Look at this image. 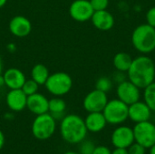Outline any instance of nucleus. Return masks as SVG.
I'll return each mask as SVG.
<instances>
[{"label": "nucleus", "instance_id": "nucleus-18", "mask_svg": "<svg viewBox=\"0 0 155 154\" xmlns=\"http://www.w3.org/2000/svg\"><path fill=\"white\" fill-rule=\"evenodd\" d=\"M84 123L88 132L100 133L105 128L107 122L103 112H94L87 114L84 119Z\"/></svg>", "mask_w": 155, "mask_h": 154}, {"label": "nucleus", "instance_id": "nucleus-11", "mask_svg": "<svg viewBox=\"0 0 155 154\" xmlns=\"http://www.w3.org/2000/svg\"><path fill=\"white\" fill-rule=\"evenodd\" d=\"M111 140L114 148L127 149L134 143V130L128 126H119L113 132Z\"/></svg>", "mask_w": 155, "mask_h": 154}, {"label": "nucleus", "instance_id": "nucleus-14", "mask_svg": "<svg viewBox=\"0 0 155 154\" xmlns=\"http://www.w3.org/2000/svg\"><path fill=\"white\" fill-rule=\"evenodd\" d=\"M5 103L12 112L18 113L26 108L27 95L22 89H12L6 93Z\"/></svg>", "mask_w": 155, "mask_h": 154}, {"label": "nucleus", "instance_id": "nucleus-22", "mask_svg": "<svg viewBox=\"0 0 155 154\" xmlns=\"http://www.w3.org/2000/svg\"><path fill=\"white\" fill-rule=\"evenodd\" d=\"M143 102L152 112H155V81L143 89Z\"/></svg>", "mask_w": 155, "mask_h": 154}, {"label": "nucleus", "instance_id": "nucleus-35", "mask_svg": "<svg viewBox=\"0 0 155 154\" xmlns=\"http://www.w3.org/2000/svg\"><path fill=\"white\" fill-rule=\"evenodd\" d=\"M6 2H7V0H0V8H2L3 6H5V4H6Z\"/></svg>", "mask_w": 155, "mask_h": 154}, {"label": "nucleus", "instance_id": "nucleus-17", "mask_svg": "<svg viewBox=\"0 0 155 154\" xmlns=\"http://www.w3.org/2000/svg\"><path fill=\"white\" fill-rule=\"evenodd\" d=\"M91 21L94 26L100 31H109L114 25V15L106 9L101 11H94Z\"/></svg>", "mask_w": 155, "mask_h": 154}, {"label": "nucleus", "instance_id": "nucleus-25", "mask_svg": "<svg viewBox=\"0 0 155 154\" xmlns=\"http://www.w3.org/2000/svg\"><path fill=\"white\" fill-rule=\"evenodd\" d=\"M95 149V145L93 142L88 140H84L80 143L79 147V154H93Z\"/></svg>", "mask_w": 155, "mask_h": 154}, {"label": "nucleus", "instance_id": "nucleus-27", "mask_svg": "<svg viewBox=\"0 0 155 154\" xmlns=\"http://www.w3.org/2000/svg\"><path fill=\"white\" fill-rule=\"evenodd\" d=\"M129 154H145L146 148H144L143 145L139 144L138 143L134 142L132 145H130L127 148Z\"/></svg>", "mask_w": 155, "mask_h": 154}, {"label": "nucleus", "instance_id": "nucleus-28", "mask_svg": "<svg viewBox=\"0 0 155 154\" xmlns=\"http://www.w3.org/2000/svg\"><path fill=\"white\" fill-rule=\"evenodd\" d=\"M145 18H146V24H148L153 27H155V6L151 7L146 12Z\"/></svg>", "mask_w": 155, "mask_h": 154}, {"label": "nucleus", "instance_id": "nucleus-8", "mask_svg": "<svg viewBox=\"0 0 155 154\" xmlns=\"http://www.w3.org/2000/svg\"><path fill=\"white\" fill-rule=\"evenodd\" d=\"M108 101L106 93L94 89L85 95L83 101V106L88 113L103 112Z\"/></svg>", "mask_w": 155, "mask_h": 154}, {"label": "nucleus", "instance_id": "nucleus-21", "mask_svg": "<svg viewBox=\"0 0 155 154\" xmlns=\"http://www.w3.org/2000/svg\"><path fill=\"white\" fill-rule=\"evenodd\" d=\"M50 75L48 68L43 64H36L31 70V79L39 85H45Z\"/></svg>", "mask_w": 155, "mask_h": 154}, {"label": "nucleus", "instance_id": "nucleus-2", "mask_svg": "<svg viewBox=\"0 0 155 154\" xmlns=\"http://www.w3.org/2000/svg\"><path fill=\"white\" fill-rule=\"evenodd\" d=\"M84 119L77 114H67L63 117L60 123V133L64 142L70 144H78L87 135Z\"/></svg>", "mask_w": 155, "mask_h": 154}, {"label": "nucleus", "instance_id": "nucleus-36", "mask_svg": "<svg viewBox=\"0 0 155 154\" xmlns=\"http://www.w3.org/2000/svg\"><path fill=\"white\" fill-rule=\"evenodd\" d=\"M150 149V154H155V144H153Z\"/></svg>", "mask_w": 155, "mask_h": 154}, {"label": "nucleus", "instance_id": "nucleus-15", "mask_svg": "<svg viewBox=\"0 0 155 154\" xmlns=\"http://www.w3.org/2000/svg\"><path fill=\"white\" fill-rule=\"evenodd\" d=\"M3 77L5 81V86H6L9 90L21 89L26 80L24 72L15 67L5 70L3 73Z\"/></svg>", "mask_w": 155, "mask_h": 154}, {"label": "nucleus", "instance_id": "nucleus-5", "mask_svg": "<svg viewBox=\"0 0 155 154\" xmlns=\"http://www.w3.org/2000/svg\"><path fill=\"white\" fill-rule=\"evenodd\" d=\"M56 129V120L49 113L35 115L32 123V134L40 141H45L51 138Z\"/></svg>", "mask_w": 155, "mask_h": 154}, {"label": "nucleus", "instance_id": "nucleus-32", "mask_svg": "<svg viewBox=\"0 0 155 154\" xmlns=\"http://www.w3.org/2000/svg\"><path fill=\"white\" fill-rule=\"evenodd\" d=\"M5 134H4V133L0 130V151L3 149V147H4V145H5Z\"/></svg>", "mask_w": 155, "mask_h": 154}, {"label": "nucleus", "instance_id": "nucleus-37", "mask_svg": "<svg viewBox=\"0 0 155 154\" xmlns=\"http://www.w3.org/2000/svg\"><path fill=\"white\" fill-rule=\"evenodd\" d=\"M64 154H79V153H77V152H64Z\"/></svg>", "mask_w": 155, "mask_h": 154}, {"label": "nucleus", "instance_id": "nucleus-13", "mask_svg": "<svg viewBox=\"0 0 155 154\" xmlns=\"http://www.w3.org/2000/svg\"><path fill=\"white\" fill-rule=\"evenodd\" d=\"M151 116L152 110L144 102L139 100L128 105V119L135 123L149 121Z\"/></svg>", "mask_w": 155, "mask_h": 154}, {"label": "nucleus", "instance_id": "nucleus-24", "mask_svg": "<svg viewBox=\"0 0 155 154\" xmlns=\"http://www.w3.org/2000/svg\"><path fill=\"white\" fill-rule=\"evenodd\" d=\"M21 89L23 90V92H24L27 96H29V95H32V94H34V93H35L38 92L39 84H36V83H35L34 80H32V79H29V80L26 79Z\"/></svg>", "mask_w": 155, "mask_h": 154}, {"label": "nucleus", "instance_id": "nucleus-34", "mask_svg": "<svg viewBox=\"0 0 155 154\" xmlns=\"http://www.w3.org/2000/svg\"><path fill=\"white\" fill-rule=\"evenodd\" d=\"M3 74V61L0 56V74Z\"/></svg>", "mask_w": 155, "mask_h": 154}, {"label": "nucleus", "instance_id": "nucleus-23", "mask_svg": "<svg viewBox=\"0 0 155 154\" xmlns=\"http://www.w3.org/2000/svg\"><path fill=\"white\" fill-rule=\"evenodd\" d=\"M113 87V81L107 76H102L97 79L95 83V89L102 91L104 93H108Z\"/></svg>", "mask_w": 155, "mask_h": 154}, {"label": "nucleus", "instance_id": "nucleus-26", "mask_svg": "<svg viewBox=\"0 0 155 154\" xmlns=\"http://www.w3.org/2000/svg\"><path fill=\"white\" fill-rule=\"evenodd\" d=\"M94 11L105 10L109 5V0H89Z\"/></svg>", "mask_w": 155, "mask_h": 154}, {"label": "nucleus", "instance_id": "nucleus-4", "mask_svg": "<svg viewBox=\"0 0 155 154\" xmlns=\"http://www.w3.org/2000/svg\"><path fill=\"white\" fill-rule=\"evenodd\" d=\"M45 86L49 93L54 96L62 97L67 94L73 88V79L65 72H55L50 74Z\"/></svg>", "mask_w": 155, "mask_h": 154}, {"label": "nucleus", "instance_id": "nucleus-29", "mask_svg": "<svg viewBox=\"0 0 155 154\" xmlns=\"http://www.w3.org/2000/svg\"><path fill=\"white\" fill-rule=\"evenodd\" d=\"M125 73H124V72H120V71H116V73L114 74V78H113V80L118 84H121V83H123L124 81H125L126 80V75L124 74Z\"/></svg>", "mask_w": 155, "mask_h": 154}, {"label": "nucleus", "instance_id": "nucleus-3", "mask_svg": "<svg viewBox=\"0 0 155 154\" xmlns=\"http://www.w3.org/2000/svg\"><path fill=\"white\" fill-rule=\"evenodd\" d=\"M134 48L142 54H151L155 50V27L143 24L134 28L131 36Z\"/></svg>", "mask_w": 155, "mask_h": 154}, {"label": "nucleus", "instance_id": "nucleus-1", "mask_svg": "<svg viewBox=\"0 0 155 154\" xmlns=\"http://www.w3.org/2000/svg\"><path fill=\"white\" fill-rule=\"evenodd\" d=\"M127 78L140 89H144L155 81V64L147 54H141L133 60L127 71Z\"/></svg>", "mask_w": 155, "mask_h": 154}, {"label": "nucleus", "instance_id": "nucleus-31", "mask_svg": "<svg viewBox=\"0 0 155 154\" xmlns=\"http://www.w3.org/2000/svg\"><path fill=\"white\" fill-rule=\"evenodd\" d=\"M112 154H129L127 149L124 148H115Z\"/></svg>", "mask_w": 155, "mask_h": 154}, {"label": "nucleus", "instance_id": "nucleus-20", "mask_svg": "<svg viewBox=\"0 0 155 154\" xmlns=\"http://www.w3.org/2000/svg\"><path fill=\"white\" fill-rule=\"evenodd\" d=\"M133 58L132 56L124 52H119L117 53L113 59V64L116 71L127 73L129 70L132 63H133Z\"/></svg>", "mask_w": 155, "mask_h": 154}, {"label": "nucleus", "instance_id": "nucleus-19", "mask_svg": "<svg viewBox=\"0 0 155 154\" xmlns=\"http://www.w3.org/2000/svg\"><path fill=\"white\" fill-rule=\"evenodd\" d=\"M66 109V103L64 99L59 96H54L49 100L48 103V113L55 119H63Z\"/></svg>", "mask_w": 155, "mask_h": 154}, {"label": "nucleus", "instance_id": "nucleus-10", "mask_svg": "<svg viewBox=\"0 0 155 154\" xmlns=\"http://www.w3.org/2000/svg\"><path fill=\"white\" fill-rule=\"evenodd\" d=\"M94 12L89 0H74L69 6L70 16L80 23L91 20Z\"/></svg>", "mask_w": 155, "mask_h": 154}, {"label": "nucleus", "instance_id": "nucleus-7", "mask_svg": "<svg viewBox=\"0 0 155 154\" xmlns=\"http://www.w3.org/2000/svg\"><path fill=\"white\" fill-rule=\"evenodd\" d=\"M134 142L149 149L155 144V125L150 121L135 123L133 128Z\"/></svg>", "mask_w": 155, "mask_h": 154}, {"label": "nucleus", "instance_id": "nucleus-9", "mask_svg": "<svg viewBox=\"0 0 155 154\" xmlns=\"http://www.w3.org/2000/svg\"><path fill=\"white\" fill-rule=\"evenodd\" d=\"M116 95L119 100L130 105L141 98V89L129 80H125L118 84L116 88Z\"/></svg>", "mask_w": 155, "mask_h": 154}, {"label": "nucleus", "instance_id": "nucleus-30", "mask_svg": "<svg viewBox=\"0 0 155 154\" xmlns=\"http://www.w3.org/2000/svg\"><path fill=\"white\" fill-rule=\"evenodd\" d=\"M93 154H112V151L106 146H95V149Z\"/></svg>", "mask_w": 155, "mask_h": 154}, {"label": "nucleus", "instance_id": "nucleus-12", "mask_svg": "<svg viewBox=\"0 0 155 154\" xmlns=\"http://www.w3.org/2000/svg\"><path fill=\"white\" fill-rule=\"evenodd\" d=\"M10 33L18 38L26 37L32 31V24L30 20L24 15H15L9 22Z\"/></svg>", "mask_w": 155, "mask_h": 154}, {"label": "nucleus", "instance_id": "nucleus-33", "mask_svg": "<svg viewBox=\"0 0 155 154\" xmlns=\"http://www.w3.org/2000/svg\"><path fill=\"white\" fill-rule=\"evenodd\" d=\"M5 85V81H4V77H3V74H0V86H4Z\"/></svg>", "mask_w": 155, "mask_h": 154}, {"label": "nucleus", "instance_id": "nucleus-16", "mask_svg": "<svg viewBox=\"0 0 155 154\" xmlns=\"http://www.w3.org/2000/svg\"><path fill=\"white\" fill-rule=\"evenodd\" d=\"M48 103L49 100L42 93L38 92L27 96L26 108L34 114L39 115L48 113Z\"/></svg>", "mask_w": 155, "mask_h": 154}, {"label": "nucleus", "instance_id": "nucleus-6", "mask_svg": "<svg viewBox=\"0 0 155 154\" xmlns=\"http://www.w3.org/2000/svg\"><path fill=\"white\" fill-rule=\"evenodd\" d=\"M103 113L107 123L119 125L128 119V105L118 98L113 99L108 101Z\"/></svg>", "mask_w": 155, "mask_h": 154}]
</instances>
